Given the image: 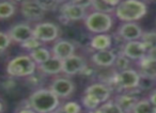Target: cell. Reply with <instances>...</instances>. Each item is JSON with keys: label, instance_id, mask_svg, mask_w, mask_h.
<instances>
[{"label": "cell", "instance_id": "obj_3", "mask_svg": "<svg viewBox=\"0 0 156 113\" xmlns=\"http://www.w3.org/2000/svg\"><path fill=\"white\" fill-rule=\"evenodd\" d=\"M37 66L29 54H20L10 60L5 70L12 78H27L37 72Z\"/></svg>", "mask_w": 156, "mask_h": 113}, {"label": "cell", "instance_id": "obj_29", "mask_svg": "<svg viewBox=\"0 0 156 113\" xmlns=\"http://www.w3.org/2000/svg\"><path fill=\"white\" fill-rule=\"evenodd\" d=\"M35 1L45 12H55L60 7L56 0H35Z\"/></svg>", "mask_w": 156, "mask_h": 113}, {"label": "cell", "instance_id": "obj_25", "mask_svg": "<svg viewBox=\"0 0 156 113\" xmlns=\"http://www.w3.org/2000/svg\"><path fill=\"white\" fill-rule=\"evenodd\" d=\"M81 108H83V106L79 102L72 100V101L64 102L58 109L61 113H81Z\"/></svg>", "mask_w": 156, "mask_h": 113}, {"label": "cell", "instance_id": "obj_7", "mask_svg": "<svg viewBox=\"0 0 156 113\" xmlns=\"http://www.w3.org/2000/svg\"><path fill=\"white\" fill-rule=\"evenodd\" d=\"M142 91L139 89H134L127 92H122V93H119L115 95L113 101L123 110L124 113H132L137 101L140 99L139 94Z\"/></svg>", "mask_w": 156, "mask_h": 113}, {"label": "cell", "instance_id": "obj_34", "mask_svg": "<svg viewBox=\"0 0 156 113\" xmlns=\"http://www.w3.org/2000/svg\"><path fill=\"white\" fill-rule=\"evenodd\" d=\"M147 56H149L150 59H152V60H156V47L147 49Z\"/></svg>", "mask_w": 156, "mask_h": 113}, {"label": "cell", "instance_id": "obj_42", "mask_svg": "<svg viewBox=\"0 0 156 113\" xmlns=\"http://www.w3.org/2000/svg\"><path fill=\"white\" fill-rule=\"evenodd\" d=\"M143 1V0H142ZM147 1H155V0H147Z\"/></svg>", "mask_w": 156, "mask_h": 113}, {"label": "cell", "instance_id": "obj_8", "mask_svg": "<svg viewBox=\"0 0 156 113\" xmlns=\"http://www.w3.org/2000/svg\"><path fill=\"white\" fill-rule=\"evenodd\" d=\"M147 48L140 39L125 42L121 49V53H123L130 61L135 62L140 61L142 58H144L147 56Z\"/></svg>", "mask_w": 156, "mask_h": 113}, {"label": "cell", "instance_id": "obj_38", "mask_svg": "<svg viewBox=\"0 0 156 113\" xmlns=\"http://www.w3.org/2000/svg\"><path fill=\"white\" fill-rule=\"evenodd\" d=\"M81 0H66V2H71V3H75V5H78L80 2Z\"/></svg>", "mask_w": 156, "mask_h": 113}, {"label": "cell", "instance_id": "obj_33", "mask_svg": "<svg viewBox=\"0 0 156 113\" xmlns=\"http://www.w3.org/2000/svg\"><path fill=\"white\" fill-rule=\"evenodd\" d=\"M147 99H149L154 106H156V89L151 90L149 96H147Z\"/></svg>", "mask_w": 156, "mask_h": 113}, {"label": "cell", "instance_id": "obj_27", "mask_svg": "<svg viewBox=\"0 0 156 113\" xmlns=\"http://www.w3.org/2000/svg\"><path fill=\"white\" fill-rule=\"evenodd\" d=\"M129 64H130V60L128 58H126L121 52L117 53V58H115V61L113 63V66L117 70V72H122V70L130 68Z\"/></svg>", "mask_w": 156, "mask_h": 113}, {"label": "cell", "instance_id": "obj_21", "mask_svg": "<svg viewBox=\"0 0 156 113\" xmlns=\"http://www.w3.org/2000/svg\"><path fill=\"white\" fill-rule=\"evenodd\" d=\"M132 113H156V106H154L147 98H141L137 101Z\"/></svg>", "mask_w": 156, "mask_h": 113}, {"label": "cell", "instance_id": "obj_1", "mask_svg": "<svg viewBox=\"0 0 156 113\" xmlns=\"http://www.w3.org/2000/svg\"><path fill=\"white\" fill-rule=\"evenodd\" d=\"M147 13V5L142 0H122L115 8V17L122 22H136Z\"/></svg>", "mask_w": 156, "mask_h": 113}, {"label": "cell", "instance_id": "obj_19", "mask_svg": "<svg viewBox=\"0 0 156 113\" xmlns=\"http://www.w3.org/2000/svg\"><path fill=\"white\" fill-rule=\"evenodd\" d=\"M137 64H138L139 74L156 80V60H152L145 56L140 61L137 62Z\"/></svg>", "mask_w": 156, "mask_h": 113}, {"label": "cell", "instance_id": "obj_4", "mask_svg": "<svg viewBox=\"0 0 156 113\" xmlns=\"http://www.w3.org/2000/svg\"><path fill=\"white\" fill-rule=\"evenodd\" d=\"M83 24L86 29L93 34L107 33L113 26V16L111 14L91 11L85 17Z\"/></svg>", "mask_w": 156, "mask_h": 113}, {"label": "cell", "instance_id": "obj_2", "mask_svg": "<svg viewBox=\"0 0 156 113\" xmlns=\"http://www.w3.org/2000/svg\"><path fill=\"white\" fill-rule=\"evenodd\" d=\"M27 104L37 113H49L60 107V98L57 97L50 89L39 87L30 94Z\"/></svg>", "mask_w": 156, "mask_h": 113}, {"label": "cell", "instance_id": "obj_41", "mask_svg": "<svg viewBox=\"0 0 156 113\" xmlns=\"http://www.w3.org/2000/svg\"><path fill=\"white\" fill-rule=\"evenodd\" d=\"M49 113H61V112H60V111H59V109H57V110L51 111V112H49Z\"/></svg>", "mask_w": 156, "mask_h": 113}, {"label": "cell", "instance_id": "obj_17", "mask_svg": "<svg viewBox=\"0 0 156 113\" xmlns=\"http://www.w3.org/2000/svg\"><path fill=\"white\" fill-rule=\"evenodd\" d=\"M37 70L41 74L48 75V76L59 75L62 73V61L51 56V58L48 59L46 62L37 65Z\"/></svg>", "mask_w": 156, "mask_h": 113}, {"label": "cell", "instance_id": "obj_31", "mask_svg": "<svg viewBox=\"0 0 156 113\" xmlns=\"http://www.w3.org/2000/svg\"><path fill=\"white\" fill-rule=\"evenodd\" d=\"M20 47H22L23 49H25V50H27L28 52H30V51H32L33 49H35V48L43 46L44 44L41 43V42H40L39 39H35L34 36H32L31 39H27L26 42H24V43L20 44Z\"/></svg>", "mask_w": 156, "mask_h": 113}, {"label": "cell", "instance_id": "obj_20", "mask_svg": "<svg viewBox=\"0 0 156 113\" xmlns=\"http://www.w3.org/2000/svg\"><path fill=\"white\" fill-rule=\"evenodd\" d=\"M29 56L33 60L37 65L46 62L48 59L51 58V52L48 48H46L45 46H41V47H37L35 49H33L32 51L29 52Z\"/></svg>", "mask_w": 156, "mask_h": 113}, {"label": "cell", "instance_id": "obj_36", "mask_svg": "<svg viewBox=\"0 0 156 113\" xmlns=\"http://www.w3.org/2000/svg\"><path fill=\"white\" fill-rule=\"evenodd\" d=\"M103 1H104V2H106L108 5H110V7L115 8L120 2H121L122 0H103Z\"/></svg>", "mask_w": 156, "mask_h": 113}, {"label": "cell", "instance_id": "obj_28", "mask_svg": "<svg viewBox=\"0 0 156 113\" xmlns=\"http://www.w3.org/2000/svg\"><path fill=\"white\" fill-rule=\"evenodd\" d=\"M140 41L144 44L147 49L156 47V31L151 30V31H147V32H143L140 37Z\"/></svg>", "mask_w": 156, "mask_h": 113}, {"label": "cell", "instance_id": "obj_10", "mask_svg": "<svg viewBox=\"0 0 156 113\" xmlns=\"http://www.w3.org/2000/svg\"><path fill=\"white\" fill-rule=\"evenodd\" d=\"M45 13L35 0H25L20 5V14L28 22H41Z\"/></svg>", "mask_w": 156, "mask_h": 113}, {"label": "cell", "instance_id": "obj_14", "mask_svg": "<svg viewBox=\"0 0 156 113\" xmlns=\"http://www.w3.org/2000/svg\"><path fill=\"white\" fill-rule=\"evenodd\" d=\"M75 44L73 42L69 41V39H60L55 41V44L51 47V56L57 58V59L61 60H65L69 56H73L75 53Z\"/></svg>", "mask_w": 156, "mask_h": 113}, {"label": "cell", "instance_id": "obj_15", "mask_svg": "<svg viewBox=\"0 0 156 113\" xmlns=\"http://www.w3.org/2000/svg\"><path fill=\"white\" fill-rule=\"evenodd\" d=\"M117 58V52L112 49H104L94 51L91 56V61L94 65L98 67H110L113 66V63Z\"/></svg>", "mask_w": 156, "mask_h": 113}, {"label": "cell", "instance_id": "obj_37", "mask_svg": "<svg viewBox=\"0 0 156 113\" xmlns=\"http://www.w3.org/2000/svg\"><path fill=\"white\" fill-rule=\"evenodd\" d=\"M11 2H13L14 5H17V3H20V5H22L23 2H24L25 0H10Z\"/></svg>", "mask_w": 156, "mask_h": 113}, {"label": "cell", "instance_id": "obj_40", "mask_svg": "<svg viewBox=\"0 0 156 113\" xmlns=\"http://www.w3.org/2000/svg\"><path fill=\"white\" fill-rule=\"evenodd\" d=\"M57 2L59 3V5H62V3H64V2H66V0H56Z\"/></svg>", "mask_w": 156, "mask_h": 113}, {"label": "cell", "instance_id": "obj_24", "mask_svg": "<svg viewBox=\"0 0 156 113\" xmlns=\"http://www.w3.org/2000/svg\"><path fill=\"white\" fill-rule=\"evenodd\" d=\"M81 106L83 108H86L88 111H93L95 109H98L101 106V102L98 98H95L93 95H90V94H85L83 93V97H81Z\"/></svg>", "mask_w": 156, "mask_h": 113}, {"label": "cell", "instance_id": "obj_26", "mask_svg": "<svg viewBox=\"0 0 156 113\" xmlns=\"http://www.w3.org/2000/svg\"><path fill=\"white\" fill-rule=\"evenodd\" d=\"M91 10L96 12H102V13L112 14L115 12V8L108 5L103 0H92Z\"/></svg>", "mask_w": 156, "mask_h": 113}, {"label": "cell", "instance_id": "obj_32", "mask_svg": "<svg viewBox=\"0 0 156 113\" xmlns=\"http://www.w3.org/2000/svg\"><path fill=\"white\" fill-rule=\"evenodd\" d=\"M11 39L8 35V33L0 31V52L5 51L10 45H11Z\"/></svg>", "mask_w": 156, "mask_h": 113}, {"label": "cell", "instance_id": "obj_12", "mask_svg": "<svg viewBox=\"0 0 156 113\" xmlns=\"http://www.w3.org/2000/svg\"><path fill=\"white\" fill-rule=\"evenodd\" d=\"M143 30L137 22H122L118 28L115 34L124 42L140 39Z\"/></svg>", "mask_w": 156, "mask_h": 113}, {"label": "cell", "instance_id": "obj_22", "mask_svg": "<svg viewBox=\"0 0 156 113\" xmlns=\"http://www.w3.org/2000/svg\"><path fill=\"white\" fill-rule=\"evenodd\" d=\"M16 7L10 0H0V19H8L15 14Z\"/></svg>", "mask_w": 156, "mask_h": 113}, {"label": "cell", "instance_id": "obj_30", "mask_svg": "<svg viewBox=\"0 0 156 113\" xmlns=\"http://www.w3.org/2000/svg\"><path fill=\"white\" fill-rule=\"evenodd\" d=\"M155 81H156L155 79L140 75L138 89L141 90V91H151V90H153L154 85H155Z\"/></svg>", "mask_w": 156, "mask_h": 113}, {"label": "cell", "instance_id": "obj_16", "mask_svg": "<svg viewBox=\"0 0 156 113\" xmlns=\"http://www.w3.org/2000/svg\"><path fill=\"white\" fill-rule=\"evenodd\" d=\"M111 93H112V91L110 87L106 83L103 82H94L88 85L85 89V94L93 95L94 97L100 100L101 104H104V102L110 100Z\"/></svg>", "mask_w": 156, "mask_h": 113}, {"label": "cell", "instance_id": "obj_35", "mask_svg": "<svg viewBox=\"0 0 156 113\" xmlns=\"http://www.w3.org/2000/svg\"><path fill=\"white\" fill-rule=\"evenodd\" d=\"M16 113H37V112L33 110V109H31L29 106H27L25 108H20Z\"/></svg>", "mask_w": 156, "mask_h": 113}, {"label": "cell", "instance_id": "obj_18", "mask_svg": "<svg viewBox=\"0 0 156 113\" xmlns=\"http://www.w3.org/2000/svg\"><path fill=\"white\" fill-rule=\"evenodd\" d=\"M113 39L112 36L108 33H101V34H94L90 39L89 45L94 51L104 49H111Z\"/></svg>", "mask_w": 156, "mask_h": 113}, {"label": "cell", "instance_id": "obj_6", "mask_svg": "<svg viewBox=\"0 0 156 113\" xmlns=\"http://www.w3.org/2000/svg\"><path fill=\"white\" fill-rule=\"evenodd\" d=\"M58 10L60 11L59 19L64 25H66L67 22H71L83 20L88 14V11L86 9H83V7L71 2L62 3V5H60Z\"/></svg>", "mask_w": 156, "mask_h": 113}, {"label": "cell", "instance_id": "obj_39", "mask_svg": "<svg viewBox=\"0 0 156 113\" xmlns=\"http://www.w3.org/2000/svg\"><path fill=\"white\" fill-rule=\"evenodd\" d=\"M3 110H5V106H3V104L1 101H0V113H2Z\"/></svg>", "mask_w": 156, "mask_h": 113}, {"label": "cell", "instance_id": "obj_13", "mask_svg": "<svg viewBox=\"0 0 156 113\" xmlns=\"http://www.w3.org/2000/svg\"><path fill=\"white\" fill-rule=\"evenodd\" d=\"M7 33L11 39V41L22 44L33 36V27H31L30 25L26 24V22H20V24H16L12 26Z\"/></svg>", "mask_w": 156, "mask_h": 113}, {"label": "cell", "instance_id": "obj_9", "mask_svg": "<svg viewBox=\"0 0 156 113\" xmlns=\"http://www.w3.org/2000/svg\"><path fill=\"white\" fill-rule=\"evenodd\" d=\"M50 91L60 99L69 98L75 91V84L66 77H58L54 79L49 87Z\"/></svg>", "mask_w": 156, "mask_h": 113}, {"label": "cell", "instance_id": "obj_23", "mask_svg": "<svg viewBox=\"0 0 156 113\" xmlns=\"http://www.w3.org/2000/svg\"><path fill=\"white\" fill-rule=\"evenodd\" d=\"M89 113H124V112L113 100H108V101L101 104L95 110L89 111Z\"/></svg>", "mask_w": 156, "mask_h": 113}, {"label": "cell", "instance_id": "obj_11", "mask_svg": "<svg viewBox=\"0 0 156 113\" xmlns=\"http://www.w3.org/2000/svg\"><path fill=\"white\" fill-rule=\"evenodd\" d=\"M87 67V62L81 56L74 53L62 61V73L66 76H75L77 74H81Z\"/></svg>", "mask_w": 156, "mask_h": 113}, {"label": "cell", "instance_id": "obj_5", "mask_svg": "<svg viewBox=\"0 0 156 113\" xmlns=\"http://www.w3.org/2000/svg\"><path fill=\"white\" fill-rule=\"evenodd\" d=\"M59 35H60V29L51 22H37L33 27V36L43 44L57 41Z\"/></svg>", "mask_w": 156, "mask_h": 113}]
</instances>
